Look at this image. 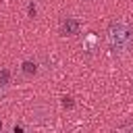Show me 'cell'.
I'll use <instances>...</instances> for the list:
<instances>
[{
	"instance_id": "6da1fadb",
	"label": "cell",
	"mask_w": 133,
	"mask_h": 133,
	"mask_svg": "<svg viewBox=\"0 0 133 133\" xmlns=\"http://www.w3.org/2000/svg\"><path fill=\"white\" fill-rule=\"evenodd\" d=\"M106 39L114 54H127L133 48V27L125 21H112L106 29Z\"/></svg>"
},
{
	"instance_id": "7a4b0ae2",
	"label": "cell",
	"mask_w": 133,
	"mask_h": 133,
	"mask_svg": "<svg viewBox=\"0 0 133 133\" xmlns=\"http://www.w3.org/2000/svg\"><path fill=\"white\" fill-rule=\"evenodd\" d=\"M79 29H81V23H79L77 19L66 17V19L60 23V35H62V37H73V35L79 33Z\"/></svg>"
},
{
	"instance_id": "3957f363",
	"label": "cell",
	"mask_w": 133,
	"mask_h": 133,
	"mask_svg": "<svg viewBox=\"0 0 133 133\" xmlns=\"http://www.w3.org/2000/svg\"><path fill=\"white\" fill-rule=\"evenodd\" d=\"M23 71H25L27 75H33V73H35V62H29V60L23 62Z\"/></svg>"
},
{
	"instance_id": "277c9868",
	"label": "cell",
	"mask_w": 133,
	"mask_h": 133,
	"mask_svg": "<svg viewBox=\"0 0 133 133\" xmlns=\"http://www.w3.org/2000/svg\"><path fill=\"white\" fill-rule=\"evenodd\" d=\"M8 75H10V73H8L6 69H2V71H0V85H2V87H4V85H8Z\"/></svg>"
},
{
	"instance_id": "5b68a950",
	"label": "cell",
	"mask_w": 133,
	"mask_h": 133,
	"mask_svg": "<svg viewBox=\"0 0 133 133\" xmlns=\"http://www.w3.org/2000/svg\"><path fill=\"white\" fill-rule=\"evenodd\" d=\"M62 104H64V106H69V108L73 106V102H71V98H64V102H62Z\"/></svg>"
},
{
	"instance_id": "8992f818",
	"label": "cell",
	"mask_w": 133,
	"mask_h": 133,
	"mask_svg": "<svg viewBox=\"0 0 133 133\" xmlns=\"http://www.w3.org/2000/svg\"><path fill=\"white\" fill-rule=\"evenodd\" d=\"M123 131H133V125H127V127H121Z\"/></svg>"
},
{
	"instance_id": "52a82bcc",
	"label": "cell",
	"mask_w": 133,
	"mask_h": 133,
	"mask_svg": "<svg viewBox=\"0 0 133 133\" xmlns=\"http://www.w3.org/2000/svg\"><path fill=\"white\" fill-rule=\"evenodd\" d=\"M0 129H2V123H0Z\"/></svg>"
}]
</instances>
